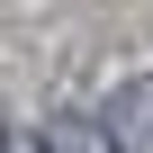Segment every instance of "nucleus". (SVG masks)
<instances>
[{
  "instance_id": "f257e3e1",
  "label": "nucleus",
  "mask_w": 153,
  "mask_h": 153,
  "mask_svg": "<svg viewBox=\"0 0 153 153\" xmlns=\"http://www.w3.org/2000/svg\"><path fill=\"white\" fill-rule=\"evenodd\" d=\"M99 144H108V153H153V72H135V81L108 90V108H99Z\"/></svg>"
},
{
  "instance_id": "f03ea898",
  "label": "nucleus",
  "mask_w": 153,
  "mask_h": 153,
  "mask_svg": "<svg viewBox=\"0 0 153 153\" xmlns=\"http://www.w3.org/2000/svg\"><path fill=\"white\" fill-rule=\"evenodd\" d=\"M36 153H99V126H81V117H54V126L36 135Z\"/></svg>"
},
{
  "instance_id": "7ed1b4c3",
  "label": "nucleus",
  "mask_w": 153,
  "mask_h": 153,
  "mask_svg": "<svg viewBox=\"0 0 153 153\" xmlns=\"http://www.w3.org/2000/svg\"><path fill=\"white\" fill-rule=\"evenodd\" d=\"M0 153H36V144H27V135H9V144H0Z\"/></svg>"
}]
</instances>
